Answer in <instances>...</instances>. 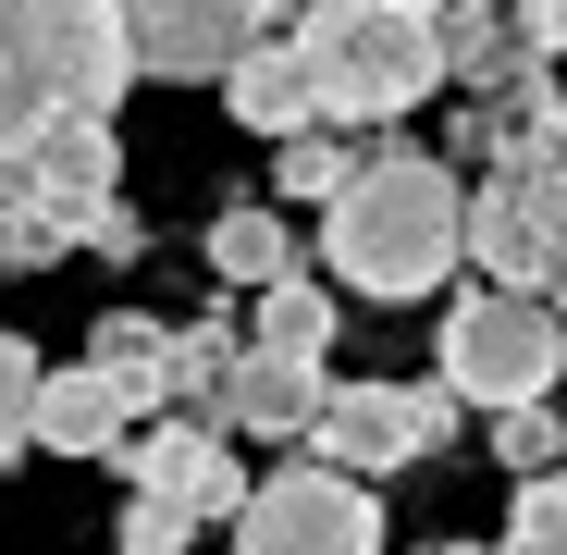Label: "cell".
I'll return each instance as SVG.
<instances>
[{"mask_svg":"<svg viewBox=\"0 0 567 555\" xmlns=\"http://www.w3.org/2000/svg\"><path fill=\"white\" fill-rule=\"evenodd\" d=\"M468 271V173L444 148H370V173L321 210V285L333 297H456Z\"/></svg>","mask_w":567,"mask_h":555,"instance_id":"obj_1","label":"cell"},{"mask_svg":"<svg viewBox=\"0 0 567 555\" xmlns=\"http://www.w3.org/2000/svg\"><path fill=\"white\" fill-rule=\"evenodd\" d=\"M136 86L124 0H0V198L62 124H112Z\"/></svg>","mask_w":567,"mask_h":555,"instance_id":"obj_2","label":"cell"},{"mask_svg":"<svg viewBox=\"0 0 567 555\" xmlns=\"http://www.w3.org/2000/svg\"><path fill=\"white\" fill-rule=\"evenodd\" d=\"M309 86H321V124H408L444 74V0H333V13L297 38Z\"/></svg>","mask_w":567,"mask_h":555,"instance_id":"obj_3","label":"cell"},{"mask_svg":"<svg viewBox=\"0 0 567 555\" xmlns=\"http://www.w3.org/2000/svg\"><path fill=\"white\" fill-rule=\"evenodd\" d=\"M432 383L456 408H555L567 383V309L555 297H518V285H456L444 321H432Z\"/></svg>","mask_w":567,"mask_h":555,"instance_id":"obj_4","label":"cell"},{"mask_svg":"<svg viewBox=\"0 0 567 555\" xmlns=\"http://www.w3.org/2000/svg\"><path fill=\"white\" fill-rule=\"evenodd\" d=\"M444 444H456V395L444 383H333V408L309 432L321 470H346L370 494H383L395 470H420V456H444Z\"/></svg>","mask_w":567,"mask_h":555,"instance_id":"obj_5","label":"cell"},{"mask_svg":"<svg viewBox=\"0 0 567 555\" xmlns=\"http://www.w3.org/2000/svg\"><path fill=\"white\" fill-rule=\"evenodd\" d=\"M235 555H383V494L321 456H284L235 518Z\"/></svg>","mask_w":567,"mask_h":555,"instance_id":"obj_6","label":"cell"},{"mask_svg":"<svg viewBox=\"0 0 567 555\" xmlns=\"http://www.w3.org/2000/svg\"><path fill=\"white\" fill-rule=\"evenodd\" d=\"M124 482L148 494V506H173L185 531H235L247 518V456H235V432H210V420H148L136 432V456H124Z\"/></svg>","mask_w":567,"mask_h":555,"instance_id":"obj_7","label":"cell"},{"mask_svg":"<svg viewBox=\"0 0 567 555\" xmlns=\"http://www.w3.org/2000/svg\"><path fill=\"white\" fill-rule=\"evenodd\" d=\"M124 38L148 86H235V62L271 38L259 0H124Z\"/></svg>","mask_w":567,"mask_h":555,"instance_id":"obj_8","label":"cell"},{"mask_svg":"<svg viewBox=\"0 0 567 555\" xmlns=\"http://www.w3.org/2000/svg\"><path fill=\"white\" fill-rule=\"evenodd\" d=\"M321 408H333V358H271V346H247V358H235V383H223V408H210V432L309 456Z\"/></svg>","mask_w":567,"mask_h":555,"instance_id":"obj_9","label":"cell"},{"mask_svg":"<svg viewBox=\"0 0 567 555\" xmlns=\"http://www.w3.org/2000/svg\"><path fill=\"white\" fill-rule=\"evenodd\" d=\"M223 112H235L247 136H271V148L321 136V86H309V50H297V38H259V50L235 62V86H223Z\"/></svg>","mask_w":567,"mask_h":555,"instance_id":"obj_10","label":"cell"},{"mask_svg":"<svg viewBox=\"0 0 567 555\" xmlns=\"http://www.w3.org/2000/svg\"><path fill=\"white\" fill-rule=\"evenodd\" d=\"M136 432H148V420H136L86 358L38 383V444H50V456H136Z\"/></svg>","mask_w":567,"mask_h":555,"instance_id":"obj_11","label":"cell"},{"mask_svg":"<svg viewBox=\"0 0 567 555\" xmlns=\"http://www.w3.org/2000/svg\"><path fill=\"white\" fill-rule=\"evenodd\" d=\"M86 370H100L136 420H161L173 408V321L161 309H100V321H86Z\"/></svg>","mask_w":567,"mask_h":555,"instance_id":"obj_12","label":"cell"},{"mask_svg":"<svg viewBox=\"0 0 567 555\" xmlns=\"http://www.w3.org/2000/svg\"><path fill=\"white\" fill-rule=\"evenodd\" d=\"M13 198H50V210H112L124 198V136L112 124H62L38 161H25V185Z\"/></svg>","mask_w":567,"mask_h":555,"instance_id":"obj_13","label":"cell"},{"mask_svg":"<svg viewBox=\"0 0 567 555\" xmlns=\"http://www.w3.org/2000/svg\"><path fill=\"white\" fill-rule=\"evenodd\" d=\"M210 271L235 297H271V285H297V210H271V198H235L210 223Z\"/></svg>","mask_w":567,"mask_h":555,"instance_id":"obj_14","label":"cell"},{"mask_svg":"<svg viewBox=\"0 0 567 555\" xmlns=\"http://www.w3.org/2000/svg\"><path fill=\"white\" fill-rule=\"evenodd\" d=\"M235 358H247V309H198V321H173V408L210 420L223 383H235Z\"/></svg>","mask_w":567,"mask_h":555,"instance_id":"obj_15","label":"cell"},{"mask_svg":"<svg viewBox=\"0 0 567 555\" xmlns=\"http://www.w3.org/2000/svg\"><path fill=\"white\" fill-rule=\"evenodd\" d=\"M333 333H346V309H333L321 271H297V285L247 297V346H271V358H333Z\"/></svg>","mask_w":567,"mask_h":555,"instance_id":"obj_16","label":"cell"},{"mask_svg":"<svg viewBox=\"0 0 567 555\" xmlns=\"http://www.w3.org/2000/svg\"><path fill=\"white\" fill-rule=\"evenodd\" d=\"M358 173H370V148L321 124V136H297V148H271V210H333Z\"/></svg>","mask_w":567,"mask_h":555,"instance_id":"obj_17","label":"cell"},{"mask_svg":"<svg viewBox=\"0 0 567 555\" xmlns=\"http://www.w3.org/2000/svg\"><path fill=\"white\" fill-rule=\"evenodd\" d=\"M38 383H50V358H38L13 321H0V470H13V456L38 444Z\"/></svg>","mask_w":567,"mask_h":555,"instance_id":"obj_18","label":"cell"},{"mask_svg":"<svg viewBox=\"0 0 567 555\" xmlns=\"http://www.w3.org/2000/svg\"><path fill=\"white\" fill-rule=\"evenodd\" d=\"M494 555H567V470L506 494V531H494Z\"/></svg>","mask_w":567,"mask_h":555,"instance_id":"obj_19","label":"cell"},{"mask_svg":"<svg viewBox=\"0 0 567 555\" xmlns=\"http://www.w3.org/2000/svg\"><path fill=\"white\" fill-rule=\"evenodd\" d=\"M494 456H506V482H555L567 470V420L555 408H506L494 420Z\"/></svg>","mask_w":567,"mask_h":555,"instance_id":"obj_20","label":"cell"},{"mask_svg":"<svg viewBox=\"0 0 567 555\" xmlns=\"http://www.w3.org/2000/svg\"><path fill=\"white\" fill-rule=\"evenodd\" d=\"M50 259H74L62 223H50L38 198H0V285H25V271H50Z\"/></svg>","mask_w":567,"mask_h":555,"instance_id":"obj_21","label":"cell"},{"mask_svg":"<svg viewBox=\"0 0 567 555\" xmlns=\"http://www.w3.org/2000/svg\"><path fill=\"white\" fill-rule=\"evenodd\" d=\"M112 555H198V531H185L173 506H148V494H136V506H124V531H112Z\"/></svg>","mask_w":567,"mask_h":555,"instance_id":"obj_22","label":"cell"},{"mask_svg":"<svg viewBox=\"0 0 567 555\" xmlns=\"http://www.w3.org/2000/svg\"><path fill=\"white\" fill-rule=\"evenodd\" d=\"M86 259H148V223L112 198V210H100V247H86Z\"/></svg>","mask_w":567,"mask_h":555,"instance_id":"obj_23","label":"cell"},{"mask_svg":"<svg viewBox=\"0 0 567 555\" xmlns=\"http://www.w3.org/2000/svg\"><path fill=\"white\" fill-rule=\"evenodd\" d=\"M518 25H530L543 62H567V0H518Z\"/></svg>","mask_w":567,"mask_h":555,"instance_id":"obj_24","label":"cell"},{"mask_svg":"<svg viewBox=\"0 0 567 555\" xmlns=\"http://www.w3.org/2000/svg\"><path fill=\"white\" fill-rule=\"evenodd\" d=\"M259 13H271V38H309V25L333 13V0H259Z\"/></svg>","mask_w":567,"mask_h":555,"instance_id":"obj_25","label":"cell"},{"mask_svg":"<svg viewBox=\"0 0 567 555\" xmlns=\"http://www.w3.org/2000/svg\"><path fill=\"white\" fill-rule=\"evenodd\" d=\"M432 555H494V543H432Z\"/></svg>","mask_w":567,"mask_h":555,"instance_id":"obj_26","label":"cell"},{"mask_svg":"<svg viewBox=\"0 0 567 555\" xmlns=\"http://www.w3.org/2000/svg\"><path fill=\"white\" fill-rule=\"evenodd\" d=\"M555 309H567V297H555Z\"/></svg>","mask_w":567,"mask_h":555,"instance_id":"obj_27","label":"cell"}]
</instances>
